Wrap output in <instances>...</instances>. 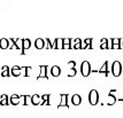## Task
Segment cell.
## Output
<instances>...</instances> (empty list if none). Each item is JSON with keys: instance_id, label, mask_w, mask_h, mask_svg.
<instances>
[{"instance_id": "d4e9b609", "label": "cell", "mask_w": 123, "mask_h": 118, "mask_svg": "<svg viewBox=\"0 0 123 118\" xmlns=\"http://www.w3.org/2000/svg\"><path fill=\"white\" fill-rule=\"evenodd\" d=\"M63 45H71V39H69V38H64Z\"/></svg>"}, {"instance_id": "44dd1931", "label": "cell", "mask_w": 123, "mask_h": 118, "mask_svg": "<svg viewBox=\"0 0 123 118\" xmlns=\"http://www.w3.org/2000/svg\"><path fill=\"white\" fill-rule=\"evenodd\" d=\"M21 76H28V67H21Z\"/></svg>"}, {"instance_id": "ba28073f", "label": "cell", "mask_w": 123, "mask_h": 118, "mask_svg": "<svg viewBox=\"0 0 123 118\" xmlns=\"http://www.w3.org/2000/svg\"><path fill=\"white\" fill-rule=\"evenodd\" d=\"M60 73H61V69H60L59 65H53L51 68V75L53 77H59Z\"/></svg>"}, {"instance_id": "52a82bcc", "label": "cell", "mask_w": 123, "mask_h": 118, "mask_svg": "<svg viewBox=\"0 0 123 118\" xmlns=\"http://www.w3.org/2000/svg\"><path fill=\"white\" fill-rule=\"evenodd\" d=\"M80 102H82V96H80V94H74L71 96V103L74 106H80Z\"/></svg>"}, {"instance_id": "4316f807", "label": "cell", "mask_w": 123, "mask_h": 118, "mask_svg": "<svg viewBox=\"0 0 123 118\" xmlns=\"http://www.w3.org/2000/svg\"><path fill=\"white\" fill-rule=\"evenodd\" d=\"M84 44H85V46H87V45H92V39L91 38H86L85 40H84Z\"/></svg>"}, {"instance_id": "d6a6232c", "label": "cell", "mask_w": 123, "mask_h": 118, "mask_svg": "<svg viewBox=\"0 0 123 118\" xmlns=\"http://www.w3.org/2000/svg\"><path fill=\"white\" fill-rule=\"evenodd\" d=\"M0 106H1V96H0Z\"/></svg>"}, {"instance_id": "4dcf8cb0", "label": "cell", "mask_w": 123, "mask_h": 118, "mask_svg": "<svg viewBox=\"0 0 123 118\" xmlns=\"http://www.w3.org/2000/svg\"><path fill=\"white\" fill-rule=\"evenodd\" d=\"M68 64L70 65V68H75V62H74V61H73V62H69Z\"/></svg>"}, {"instance_id": "8992f818", "label": "cell", "mask_w": 123, "mask_h": 118, "mask_svg": "<svg viewBox=\"0 0 123 118\" xmlns=\"http://www.w3.org/2000/svg\"><path fill=\"white\" fill-rule=\"evenodd\" d=\"M35 47L37 49H42L45 47V40H44L43 38H37L36 40H35Z\"/></svg>"}, {"instance_id": "2e32d148", "label": "cell", "mask_w": 123, "mask_h": 118, "mask_svg": "<svg viewBox=\"0 0 123 118\" xmlns=\"http://www.w3.org/2000/svg\"><path fill=\"white\" fill-rule=\"evenodd\" d=\"M107 103L108 104H111V106H113L115 102H116V97L114 96L113 94H108V96H107Z\"/></svg>"}, {"instance_id": "cb8c5ba5", "label": "cell", "mask_w": 123, "mask_h": 118, "mask_svg": "<svg viewBox=\"0 0 123 118\" xmlns=\"http://www.w3.org/2000/svg\"><path fill=\"white\" fill-rule=\"evenodd\" d=\"M75 75H76V69L75 68H71L69 71V73H68V76H69V77H73V76H75Z\"/></svg>"}, {"instance_id": "277c9868", "label": "cell", "mask_w": 123, "mask_h": 118, "mask_svg": "<svg viewBox=\"0 0 123 118\" xmlns=\"http://www.w3.org/2000/svg\"><path fill=\"white\" fill-rule=\"evenodd\" d=\"M68 97L69 95L68 94H61L60 95V104H59V108H69V104H68Z\"/></svg>"}, {"instance_id": "ac0fdd59", "label": "cell", "mask_w": 123, "mask_h": 118, "mask_svg": "<svg viewBox=\"0 0 123 118\" xmlns=\"http://www.w3.org/2000/svg\"><path fill=\"white\" fill-rule=\"evenodd\" d=\"M56 48H63V39L62 38H56Z\"/></svg>"}, {"instance_id": "3957f363", "label": "cell", "mask_w": 123, "mask_h": 118, "mask_svg": "<svg viewBox=\"0 0 123 118\" xmlns=\"http://www.w3.org/2000/svg\"><path fill=\"white\" fill-rule=\"evenodd\" d=\"M121 72H122V64H121V62H118V61L113 62V64H112V73L115 76V77H118V76L121 75Z\"/></svg>"}, {"instance_id": "7a4b0ae2", "label": "cell", "mask_w": 123, "mask_h": 118, "mask_svg": "<svg viewBox=\"0 0 123 118\" xmlns=\"http://www.w3.org/2000/svg\"><path fill=\"white\" fill-rule=\"evenodd\" d=\"M99 101V93L97 90H91L89 93V102L91 106H96Z\"/></svg>"}, {"instance_id": "8fae6325", "label": "cell", "mask_w": 123, "mask_h": 118, "mask_svg": "<svg viewBox=\"0 0 123 118\" xmlns=\"http://www.w3.org/2000/svg\"><path fill=\"white\" fill-rule=\"evenodd\" d=\"M11 73L12 76H21V67H18V65H14L13 68L11 69Z\"/></svg>"}, {"instance_id": "d6986e66", "label": "cell", "mask_w": 123, "mask_h": 118, "mask_svg": "<svg viewBox=\"0 0 123 118\" xmlns=\"http://www.w3.org/2000/svg\"><path fill=\"white\" fill-rule=\"evenodd\" d=\"M48 43H49V45H51L52 48H56V39L51 38V39H48Z\"/></svg>"}, {"instance_id": "30bf717a", "label": "cell", "mask_w": 123, "mask_h": 118, "mask_svg": "<svg viewBox=\"0 0 123 118\" xmlns=\"http://www.w3.org/2000/svg\"><path fill=\"white\" fill-rule=\"evenodd\" d=\"M40 101H42V96H39L38 94L31 95V104L38 106V104H40Z\"/></svg>"}, {"instance_id": "f1b7e54d", "label": "cell", "mask_w": 123, "mask_h": 118, "mask_svg": "<svg viewBox=\"0 0 123 118\" xmlns=\"http://www.w3.org/2000/svg\"><path fill=\"white\" fill-rule=\"evenodd\" d=\"M73 47H74V48H75V49H80V48H83V47H82V44H75V45H74Z\"/></svg>"}, {"instance_id": "5b68a950", "label": "cell", "mask_w": 123, "mask_h": 118, "mask_svg": "<svg viewBox=\"0 0 123 118\" xmlns=\"http://www.w3.org/2000/svg\"><path fill=\"white\" fill-rule=\"evenodd\" d=\"M39 70H40V72H39V75H38V77H37V80L42 79V78L47 79V75H46V73H47V67H46V65H40Z\"/></svg>"}, {"instance_id": "7c38bea8", "label": "cell", "mask_w": 123, "mask_h": 118, "mask_svg": "<svg viewBox=\"0 0 123 118\" xmlns=\"http://www.w3.org/2000/svg\"><path fill=\"white\" fill-rule=\"evenodd\" d=\"M0 48H2V49L9 48V39L1 38V39H0Z\"/></svg>"}, {"instance_id": "5bb4252c", "label": "cell", "mask_w": 123, "mask_h": 118, "mask_svg": "<svg viewBox=\"0 0 123 118\" xmlns=\"http://www.w3.org/2000/svg\"><path fill=\"white\" fill-rule=\"evenodd\" d=\"M31 47V40L30 39H23V52L22 53H25V49H29Z\"/></svg>"}, {"instance_id": "1f68e13d", "label": "cell", "mask_w": 123, "mask_h": 118, "mask_svg": "<svg viewBox=\"0 0 123 118\" xmlns=\"http://www.w3.org/2000/svg\"><path fill=\"white\" fill-rule=\"evenodd\" d=\"M63 48H64V49H69V48H71V45H63Z\"/></svg>"}, {"instance_id": "9a60e30c", "label": "cell", "mask_w": 123, "mask_h": 118, "mask_svg": "<svg viewBox=\"0 0 123 118\" xmlns=\"http://www.w3.org/2000/svg\"><path fill=\"white\" fill-rule=\"evenodd\" d=\"M14 41H15L17 49H22V52H23V39H16V38H14Z\"/></svg>"}, {"instance_id": "f546056e", "label": "cell", "mask_w": 123, "mask_h": 118, "mask_svg": "<svg viewBox=\"0 0 123 118\" xmlns=\"http://www.w3.org/2000/svg\"><path fill=\"white\" fill-rule=\"evenodd\" d=\"M112 48H114V49H118V48H121V45H113Z\"/></svg>"}, {"instance_id": "ffe728a7", "label": "cell", "mask_w": 123, "mask_h": 118, "mask_svg": "<svg viewBox=\"0 0 123 118\" xmlns=\"http://www.w3.org/2000/svg\"><path fill=\"white\" fill-rule=\"evenodd\" d=\"M11 70H5V71H1V73H0V76L1 77H8V76H11Z\"/></svg>"}, {"instance_id": "83f0119b", "label": "cell", "mask_w": 123, "mask_h": 118, "mask_svg": "<svg viewBox=\"0 0 123 118\" xmlns=\"http://www.w3.org/2000/svg\"><path fill=\"white\" fill-rule=\"evenodd\" d=\"M20 103L25 104V95H21V96H20Z\"/></svg>"}, {"instance_id": "e0dca14e", "label": "cell", "mask_w": 123, "mask_h": 118, "mask_svg": "<svg viewBox=\"0 0 123 118\" xmlns=\"http://www.w3.org/2000/svg\"><path fill=\"white\" fill-rule=\"evenodd\" d=\"M1 96V106H8L9 104V101H8V97L6 94H2L0 95Z\"/></svg>"}, {"instance_id": "4fadbf2b", "label": "cell", "mask_w": 123, "mask_h": 118, "mask_svg": "<svg viewBox=\"0 0 123 118\" xmlns=\"http://www.w3.org/2000/svg\"><path fill=\"white\" fill-rule=\"evenodd\" d=\"M109 63H108L107 61H106V62H105V63H104V64L101 65V67H100V69L98 70V72H100V73H102V72H105V73H108V72H109Z\"/></svg>"}, {"instance_id": "9c48e42d", "label": "cell", "mask_w": 123, "mask_h": 118, "mask_svg": "<svg viewBox=\"0 0 123 118\" xmlns=\"http://www.w3.org/2000/svg\"><path fill=\"white\" fill-rule=\"evenodd\" d=\"M9 103L13 104V106H17V104H20V95H17V94H13L9 99Z\"/></svg>"}, {"instance_id": "6da1fadb", "label": "cell", "mask_w": 123, "mask_h": 118, "mask_svg": "<svg viewBox=\"0 0 123 118\" xmlns=\"http://www.w3.org/2000/svg\"><path fill=\"white\" fill-rule=\"evenodd\" d=\"M80 73L84 77H87L91 73V63L89 61H83L82 62V64H80Z\"/></svg>"}, {"instance_id": "7402d4cb", "label": "cell", "mask_w": 123, "mask_h": 118, "mask_svg": "<svg viewBox=\"0 0 123 118\" xmlns=\"http://www.w3.org/2000/svg\"><path fill=\"white\" fill-rule=\"evenodd\" d=\"M112 43L113 45H121V40H120V38H113Z\"/></svg>"}, {"instance_id": "603a6c76", "label": "cell", "mask_w": 123, "mask_h": 118, "mask_svg": "<svg viewBox=\"0 0 123 118\" xmlns=\"http://www.w3.org/2000/svg\"><path fill=\"white\" fill-rule=\"evenodd\" d=\"M31 104V95H25V106Z\"/></svg>"}, {"instance_id": "484cf974", "label": "cell", "mask_w": 123, "mask_h": 118, "mask_svg": "<svg viewBox=\"0 0 123 118\" xmlns=\"http://www.w3.org/2000/svg\"><path fill=\"white\" fill-rule=\"evenodd\" d=\"M100 48L101 49H107L108 48V41L107 43H101L100 44Z\"/></svg>"}]
</instances>
